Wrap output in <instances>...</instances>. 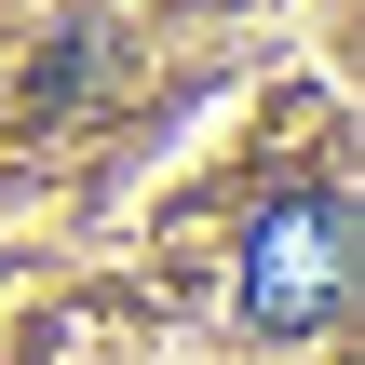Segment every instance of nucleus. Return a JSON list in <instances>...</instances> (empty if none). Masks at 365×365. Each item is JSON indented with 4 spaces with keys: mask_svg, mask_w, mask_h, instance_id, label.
I'll use <instances>...</instances> for the list:
<instances>
[{
    "mask_svg": "<svg viewBox=\"0 0 365 365\" xmlns=\"http://www.w3.org/2000/svg\"><path fill=\"white\" fill-rule=\"evenodd\" d=\"M339 298H352V203L339 190L271 203L257 244H244V312L271 339H312V325H339Z\"/></svg>",
    "mask_w": 365,
    "mask_h": 365,
    "instance_id": "1",
    "label": "nucleus"
}]
</instances>
